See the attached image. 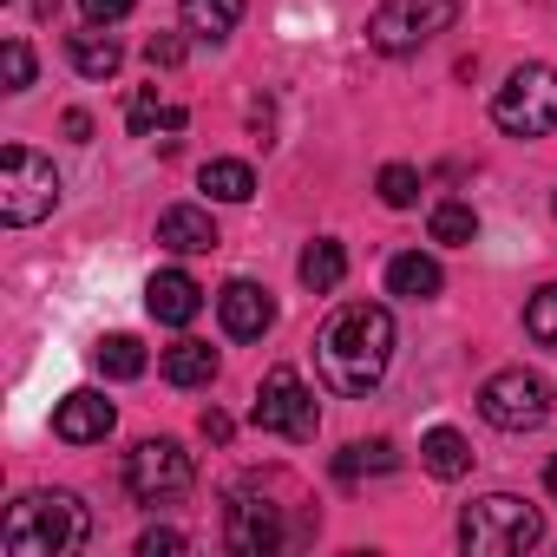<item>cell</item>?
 <instances>
[{
  "instance_id": "6",
  "label": "cell",
  "mask_w": 557,
  "mask_h": 557,
  "mask_svg": "<svg viewBox=\"0 0 557 557\" xmlns=\"http://www.w3.org/2000/svg\"><path fill=\"white\" fill-rule=\"evenodd\" d=\"M492 119H498V132H511V138H544V132H557V73L550 66H518L498 92H492Z\"/></svg>"
},
{
  "instance_id": "32",
  "label": "cell",
  "mask_w": 557,
  "mask_h": 557,
  "mask_svg": "<svg viewBox=\"0 0 557 557\" xmlns=\"http://www.w3.org/2000/svg\"><path fill=\"white\" fill-rule=\"evenodd\" d=\"M544 485H550V498H557V459H550V466H544Z\"/></svg>"
},
{
  "instance_id": "13",
  "label": "cell",
  "mask_w": 557,
  "mask_h": 557,
  "mask_svg": "<svg viewBox=\"0 0 557 557\" xmlns=\"http://www.w3.org/2000/svg\"><path fill=\"white\" fill-rule=\"evenodd\" d=\"M112 400L106 394H92V387H79V394H66L60 400V413H53V433L66 440V446H99L106 433H112Z\"/></svg>"
},
{
  "instance_id": "1",
  "label": "cell",
  "mask_w": 557,
  "mask_h": 557,
  "mask_svg": "<svg viewBox=\"0 0 557 557\" xmlns=\"http://www.w3.org/2000/svg\"><path fill=\"white\" fill-rule=\"evenodd\" d=\"M394 361V315L381 302H348L329 315V329L315 335V368L335 394H374L381 374Z\"/></svg>"
},
{
  "instance_id": "18",
  "label": "cell",
  "mask_w": 557,
  "mask_h": 557,
  "mask_svg": "<svg viewBox=\"0 0 557 557\" xmlns=\"http://www.w3.org/2000/svg\"><path fill=\"white\" fill-rule=\"evenodd\" d=\"M420 466H426L433 479H466V472H472V440L453 433V426H433V433L420 440Z\"/></svg>"
},
{
  "instance_id": "9",
  "label": "cell",
  "mask_w": 557,
  "mask_h": 557,
  "mask_svg": "<svg viewBox=\"0 0 557 557\" xmlns=\"http://www.w3.org/2000/svg\"><path fill=\"white\" fill-rule=\"evenodd\" d=\"M190 479H197V459H190L177 440H145V446H132V459H125V485H132V498H145V505L177 498Z\"/></svg>"
},
{
  "instance_id": "5",
  "label": "cell",
  "mask_w": 557,
  "mask_h": 557,
  "mask_svg": "<svg viewBox=\"0 0 557 557\" xmlns=\"http://www.w3.org/2000/svg\"><path fill=\"white\" fill-rule=\"evenodd\" d=\"M53 203H60V171H53V158H40V151H27V145H8V151H0V223H8V230H27V223L53 216Z\"/></svg>"
},
{
  "instance_id": "10",
  "label": "cell",
  "mask_w": 557,
  "mask_h": 557,
  "mask_svg": "<svg viewBox=\"0 0 557 557\" xmlns=\"http://www.w3.org/2000/svg\"><path fill=\"white\" fill-rule=\"evenodd\" d=\"M283 544H289L283 505H269V498H236V505H230V550L269 557V550H283Z\"/></svg>"
},
{
  "instance_id": "12",
  "label": "cell",
  "mask_w": 557,
  "mask_h": 557,
  "mask_svg": "<svg viewBox=\"0 0 557 557\" xmlns=\"http://www.w3.org/2000/svg\"><path fill=\"white\" fill-rule=\"evenodd\" d=\"M145 309H151V322H164V329H190L197 309H203V289L190 283L184 269H158L151 283H145Z\"/></svg>"
},
{
  "instance_id": "11",
  "label": "cell",
  "mask_w": 557,
  "mask_h": 557,
  "mask_svg": "<svg viewBox=\"0 0 557 557\" xmlns=\"http://www.w3.org/2000/svg\"><path fill=\"white\" fill-rule=\"evenodd\" d=\"M216 315H223V335L230 342H262L269 329H275V302H269V289L262 283H223V296H216Z\"/></svg>"
},
{
  "instance_id": "22",
  "label": "cell",
  "mask_w": 557,
  "mask_h": 557,
  "mask_svg": "<svg viewBox=\"0 0 557 557\" xmlns=\"http://www.w3.org/2000/svg\"><path fill=\"white\" fill-rule=\"evenodd\" d=\"M99 374H112V381H138V374H145V348H138L132 335H106V342H99Z\"/></svg>"
},
{
  "instance_id": "26",
  "label": "cell",
  "mask_w": 557,
  "mask_h": 557,
  "mask_svg": "<svg viewBox=\"0 0 557 557\" xmlns=\"http://www.w3.org/2000/svg\"><path fill=\"white\" fill-rule=\"evenodd\" d=\"M387 466H394V446H387V440H374V446H348L335 472H342V479H361V472H387Z\"/></svg>"
},
{
  "instance_id": "27",
  "label": "cell",
  "mask_w": 557,
  "mask_h": 557,
  "mask_svg": "<svg viewBox=\"0 0 557 557\" xmlns=\"http://www.w3.org/2000/svg\"><path fill=\"white\" fill-rule=\"evenodd\" d=\"M0 73H8V92H27V86H34V53H27V40H8V47H0Z\"/></svg>"
},
{
  "instance_id": "28",
  "label": "cell",
  "mask_w": 557,
  "mask_h": 557,
  "mask_svg": "<svg viewBox=\"0 0 557 557\" xmlns=\"http://www.w3.org/2000/svg\"><path fill=\"white\" fill-rule=\"evenodd\" d=\"M79 14H86L92 27H112V21H125V14H132V0H79Z\"/></svg>"
},
{
  "instance_id": "16",
  "label": "cell",
  "mask_w": 557,
  "mask_h": 557,
  "mask_svg": "<svg viewBox=\"0 0 557 557\" xmlns=\"http://www.w3.org/2000/svg\"><path fill=\"white\" fill-rule=\"evenodd\" d=\"M296 275H302V289H315V296H329V289H342V275H348V249H342L335 236H315V243L302 249V262H296Z\"/></svg>"
},
{
  "instance_id": "17",
  "label": "cell",
  "mask_w": 557,
  "mask_h": 557,
  "mask_svg": "<svg viewBox=\"0 0 557 557\" xmlns=\"http://www.w3.org/2000/svg\"><path fill=\"white\" fill-rule=\"evenodd\" d=\"M158 368H164L171 387H210L216 381V348L210 342H171Z\"/></svg>"
},
{
  "instance_id": "23",
  "label": "cell",
  "mask_w": 557,
  "mask_h": 557,
  "mask_svg": "<svg viewBox=\"0 0 557 557\" xmlns=\"http://www.w3.org/2000/svg\"><path fill=\"white\" fill-rule=\"evenodd\" d=\"M479 236V216H472V203H433V243H472Z\"/></svg>"
},
{
  "instance_id": "25",
  "label": "cell",
  "mask_w": 557,
  "mask_h": 557,
  "mask_svg": "<svg viewBox=\"0 0 557 557\" xmlns=\"http://www.w3.org/2000/svg\"><path fill=\"white\" fill-rule=\"evenodd\" d=\"M413 197H420V171H413V164H387V171H381V203H387V210H407Z\"/></svg>"
},
{
  "instance_id": "2",
  "label": "cell",
  "mask_w": 557,
  "mask_h": 557,
  "mask_svg": "<svg viewBox=\"0 0 557 557\" xmlns=\"http://www.w3.org/2000/svg\"><path fill=\"white\" fill-rule=\"evenodd\" d=\"M92 531L86 505L73 492H27L8 518H0V550L8 557H66Z\"/></svg>"
},
{
  "instance_id": "30",
  "label": "cell",
  "mask_w": 557,
  "mask_h": 557,
  "mask_svg": "<svg viewBox=\"0 0 557 557\" xmlns=\"http://www.w3.org/2000/svg\"><path fill=\"white\" fill-rule=\"evenodd\" d=\"M145 60H151V66H177V60H184V40H171V34H151V40H145Z\"/></svg>"
},
{
  "instance_id": "8",
  "label": "cell",
  "mask_w": 557,
  "mask_h": 557,
  "mask_svg": "<svg viewBox=\"0 0 557 557\" xmlns=\"http://www.w3.org/2000/svg\"><path fill=\"white\" fill-rule=\"evenodd\" d=\"M262 433H283V440H315L322 413H315V394L302 387L296 368H269L262 387H256V413H249Z\"/></svg>"
},
{
  "instance_id": "19",
  "label": "cell",
  "mask_w": 557,
  "mask_h": 557,
  "mask_svg": "<svg viewBox=\"0 0 557 557\" xmlns=\"http://www.w3.org/2000/svg\"><path fill=\"white\" fill-rule=\"evenodd\" d=\"M243 21V0H184V34L197 40H230Z\"/></svg>"
},
{
  "instance_id": "24",
  "label": "cell",
  "mask_w": 557,
  "mask_h": 557,
  "mask_svg": "<svg viewBox=\"0 0 557 557\" xmlns=\"http://www.w3.org/2000/svg\"><path fill=\"white\" fill-rule=\"evenodd\" d=\"M524 335L544 342V348H557V283H544V289L524 302Z\"/></svg>"
},
{
  "instance_id": "15",
  "label": "cell",
  "mask_w": 557,
  "mask_h": 557,
  "mask_svg": "<svg viewBox=\"0 0 557 557\" xmlns=\"http://www.w3.org/2000/svg\"><path fill=\"white\" fill-rule=\"evenodd\" d=\"M440 283H446L440 262H433V256H420V249H407V256H394V262H387V289H394V296H407V302H433V296H440Z\"/></svg>"
},
{
  "instance_id": "4",
  "label": "cell",
  "mask_w": 557,
  "mask_h": 557,
  "mask_svg": "<svg viewBox=\"0 0 557 557\" xmlns=\"http://www.w3.org/2000/svg\"><path fill=\"white\" fill-rule=\"evenodd\" d=\"M453 21H459V0H381L368 14V47L387 60H407V53L433 47Z\"/></svg>"
},
{
  "instance_id": "29",
  "label": "cell",
  "mask_w": 557,
  "mask_h": 557,
  "mask_svg": "<svg viewBox=\"0 0 557 557\" xmlns=\"http://www.w3.org/2000/svg\"><path fill=\"white\" fill-rule=\"evenodd\" d=\"M184 544H190L184 531H145V537H138V557H171V550H184Z\"/></svg>"
},
{
  "instance_id": "3",
  "label": "cell",
  "mask_w": 557,
  "mask_h": 557,
  "mask_svg": "<svg viewBox=\"0 0 557 557\" xmlns=\"http://www.w3.org/2000/svg\"><path fill=\"white\" fill-rule=\"evenodd\" d=\"M537 537H544V511L511 498V492H492V498L459 511V544L472 557H524Z\"/></svg>"
},
{
  "instance_id": "7",
  "label": "cell",
  "mask_w": 557,
  "mask_h": 557,
  "mask_svg": "<svg viewBox=\"0 0 557 557\" xmlns=\"http://www.w3.org/2000/svg\"><path fill=\"white\" fill-rule=\"evenodd\" d=\"M479 413H485V426H498V433H531V426H544V413H550V387H544V374L505 368V374H492V381L479 387Z\"/></svg>"
},
{
  "instance_id": "20",
  "label": "cell",
  "mask_w": 557,
  "mask_h": 557,
  "mask_svg": "<svg viewBox=\"0 0 557 557\" xmlns=\"http://www.w3.org/2000/svg\"><path fill=\"white\" fill-rule=\"evenodd\" d=\"M66 53H73V66H79L86 79H112V73L125 66L119 40H112V34H99V27H92V34H73V40H66Z\"/></svg>"
},
{
  "instance_id": "14",
  "label": "cell",
  "mask_w": 557,
  "mask_h": 557,
  "mask_svg": "<svg viewBox=\"0 0 557 557\" xmlns=\"http://www.w3.org/2000/svg\"><path fill=\"white\" fill-rule=\"evenodd\" d=\"M158 243L177 249V256H203V249H216V223H210V210H197V203H171V210L158 216Z\"/></svg>"
},
{
  "instance_id": "31",
  "label": "cell",
  "mask_w": 557,
  "mask_h": 557,
  "mask_svg": "<svg viewBox=\"0 0 557 557\" xmlns=\"http://www.w3.org/2000/svg\"><path fill=\"white\" fill-rule=\"evenodd\" d=\"M203 440H230V420L223 413H203Z\"/></svg>"
},
{
  "instance_id": "21",
  "label": "cell",
  "mask_w": 557,
  "mask_h": 557,
  "mask_svg": "<svg viewBox=\"0 0 557 557\" xmlns=\"http://www.w3.org/2000/svg\"><path fill=\"white\" fill-rule=\"evenodd\" d=\"M203 190H210L216 203H249V197H256V171H249L243 158H210V164H203Z\"/></svg>"
}]
</instances>
